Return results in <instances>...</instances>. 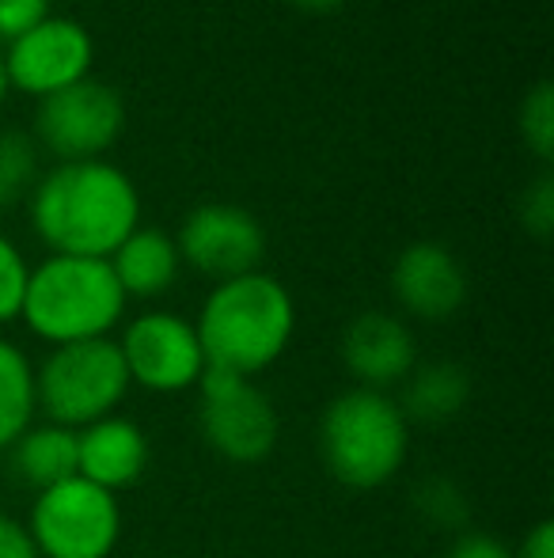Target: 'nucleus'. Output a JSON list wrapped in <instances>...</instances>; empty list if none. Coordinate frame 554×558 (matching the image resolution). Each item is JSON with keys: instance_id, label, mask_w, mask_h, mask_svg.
<instances>
[{"instance_id": "nucleus-1", "label": "nucleus", "mask_w": 554, "mask_h": 558, "mask_svg": "<svg viewBox=\"0 0 554 558\" xmlns=\"http://www.w3.org/2000/svg\"><path fill=\"white\" fill-rule=\"evenodd\" d=\"M30 225L53 255L111 258L140 228L134 179L111 160H73L42 171L27 198Z\"/></svg>"}, {"instance_id": "nucleus-2", "label": "nucleus", "mask_w": 554, "mask_h": 558, "mask_svg": "<svg viewBox=\"0 0 554 558\" xmlns=\"http://www.w3.org/2000/svg\"><path fill=\"white\" fill-rule=\"evenodd\" d=\"M194 331H198L206 365L229 368V373L255 380L293 342V293L274 274L262 270L217 281L209 289L206 304H201L198 319H194Z\"/></svg>"}, {"instance_id": "nucleus-3", "label": "nucleus", "mask_w": 554, "mask_h": 558, "mask_svg": "<svg viewBox=\"0 0 554 558\" xmlns=\"http://www.w3.org/2000/svg\"><path fill=\"white\" fill-rule=\"evenodd\" d=\"M126 293L107 258L50 255L30 266L20 319L42 342L69 345L111 338L126 316Z\"/></svg>"}, {"instance_id": "nucleus-4", "label": "nucleus", "mask_w": 554, "mask_h": 558, "mask_svg": "<svg viewBox=\"0 0 554 558\" xmlns=\"http://www.w3.org/2000/svg\"><path fill=\"white\" fill-rule=\"evenodd\" d=\"M410 452V422L387 391L349 388L327 403L319 418V456L346 490H380L403 471Z\"/></svg>"}, {"instance_id": "nucleus-5", "label": "nucleus", "mask_w": 554, "mask_h": 558, "mask_svg": "<svg viewBox=\"0 0 554 558\" xmlns=\"http://www.w3.org/2000/svg\"><path fill=\"white\" fill-rule=\"evenodd\" d=\"M130 391V373L114 338L53 345L35 368V403L46 422L84 429L119 414Z\"/></svg>"}, {"instance_id": "nucleus-6", "label": "nucleus", "mask_w": 554, "mask_h": 558, "mask_svg": "<svg viewBox=\"0 0 554 558\" xmlns=\"http://www.w3.org/2000/svg\"><path fill=\"white\" fill-rule=\"evenodd\" d=\"M27 532L42 558H111L122 539L119 494L73 475L35 494Z\"/></svg>"}, {"instance_id": "nucleus-7", "label": "nucleus", "mask_w": 554, "mask_h": 558, "mask_svg": "<svg viewBox=\"0 0 554 558\" xmlns=\"http://www.w3.org/2000/svg\"><path fill=\"white\" fill-rule=\"evenodd\" d=\"M198 426L206 445L236 468L262 463L278 445L281 418L270 396L247 376L209 365L198 380Z\"/></svg>"}, {"instance_id": "nucleus-8", "label": "nucleus", "mask_w": 554, "mask_h": 558, "mask_svg": "<svg viewBox=\"0 0 554 558\" xmlns=\"http://www.w3.org/2000/svg\"><path fill=\"white\" fill-rule=\"evenodd\" d=\"M126 130V104L111 84L88 81L38 99L35 145L53 153L61 163L73 160H107Z\"/></svg>"}, {"instance_id": "nucleus-9", "label": "nucleus", "mask_w": 554, "mask_h": 558, "mask_svg": "<svg viewBox=\"0 0 554 558\" xmlns=\"http://www.w3.org/2000/svg\"><path fill=\"white\" fill-rule=\"evenodd\" d=\"M0 58H4L8 88L23 92L30 99H46L88 81L91 61H96V43H91L88 27L81 20L50 12L27 35L0 46Z\"/></svg>"}, {"instance_id": "nucleus-10", "label": "nucleus", "mask_w": 554, "mask_h": 558, "mask_svg": "<svg viewBox=\"0 0 554 558\" xmlns=\"http://www.w3.org/2000/svg\"><path fill=\"white\" fill-rule=\"evenodd\" d=\"M119 350L126 361L130 384H140L145 391H160V396L198 388L201 373L209 368L194 324L175 312L134 316L119 338Z\"/></svg>"}, {"instance_id": "nucleus-11", "label": "nucleus", "mask_w": 554, "mask_h": 558, "mask_svg": "<svg viewBox=\"0 0 554 558\" xmlns=\"http://www.w3.org/2000/svg\"><path fill=\"white\" fill-rule=\"evenodd\" d=\"M175 247L183 266L206 274L213 281H229L251 274L267 258V232L259 217L232 202H206L183 217L175 232Z\"/></svg>"}, {"instance_id": "nucleus-12", "label": "nucleus", "mask_w": 554, "mask_h": 558, "mask_svg": "<svg viewBox=\"0 0 554 558\" xmlns=\"http://www.w3.org/2000/svg\"><path fill=\"white\" fill-rule=\"evenodd\" d=\"M392 296L407 316L444 324L467 304V270L444 243L418 240L395 255Z\"/></svg>"}, {"instance_id": "nucleus-13", "label": "nucleus", "mask_w": 554, "mask_h": 558, "mask_svg": "<svg viewBox=\"0 0 554 558\" xmlns=\"http://www.w3.org/2000/svg\"><path fill=\"white\" fill-rule=\"evenodd\" d=\"M342 365L349 368L357 388H395L418 365L415 331L395 312H361L342 331Z\"/></svg>"}, {"instance_id": "nucleus-14", "label": "nucleus", "mask_w": 554, "mask_h": 558, "mask_svg": "<svg viewBox=\"0 0 554 558\" xmlns=\"http://www.w3.org/2000/svg\"><path fill=\"white\" fill-rule=\"evenodd\" d=\"M148 468V437L134 418H99L76 429V475L122 494L145 475Z\"/></svg>"}, {"instance_id": "nucleus-15", "label": "nucleus", "mask_w": 554, "mask_h": 558, "mask_svg": "<svg viewBox=\"0 0 554 558\" xmlns=\"http://www.w3.org/2000/svg\"><path fill=\"white\" fill-rule=\"evenodd\" d=\"M119 278L126 301H152V296H163L171 286L178 281V270H183V258H178L175 235L160 232V228H134L126 240L114 247V255L107 258Z\"/></svg>"}, {"instance_id": "nucleus-16", "label": "nucleus", "mask_w": 554, "mask_h": 558, "mask_svg": "<svg viewBox=\"0 0 554 558\" xmlns=\"http://www.w3.org/2000/svg\"><path fill=\"white\" fill-rule=\"evenodd\" d=\"M8 463L27 490H50V486L76 475V429L53 426V422H30L8 448Z\"/></svg>"}, {"instance_id": "nucleus-17", "label": "nucleus", "mask_w": 554, "mask_h": 558, "mask_svg": "<svg viewBox=\"0 0 554 558\" xmlns=\"http://www.w3.org/2000/svg\"><path fill=\"white\" fill-rule=\"evenodd\" d=\"M471 396V380L467 368L456 361H429V365H415V373L403 380V399H395L407 422H421V426H441L452 422L467 407Z\"/></svg>"}, {"instance_id": "nucleus-18", "label": "nucleus", "mask_w": 554, "mask_h": 558, "mask_svg": "<svg viewBox=\"0 0 554 558\" xmlns=\"http://www.w3.org/2000/svg\"><path fill=\"white\" fill-rule=\"evenodd\" d=\"M35 365L15 342L0 338V452L35 422Z\"/></svg>"}, {"instance_id": "nucleus-19", "label": "nucleus", "mask_w": 554, "mask_h": 558, "mask_svg": "<svg viewBox=\"0 0 554 558\" xmlns=\"http://www.w3.org/2000/svg\"><path fill=\"white\" fill-rule=\"evenodd\" d=\"M38 179H42V168H38L35 137L20 130L0 133V209L23 206Z\"/></svg>"}, {"instance_id": "nucleus-20", "label": "nucleus", "mask_w": 554, "mask_h": 558, "mask_svg": "<svg viewBox=\"0 0 554 558\" xmlns=\"http://www.w3.org/2000/svg\"><path fill=\"white\" fill-rule=\"evenodd\" d=\"M520 137L535 160L547 163L554 156V92L547 81H540L520 104Z\"/></svg>"}, {"instance_id": "nucleus-21", "label": "nucleus", "mask_w": 554, "mask_h": 558, "mask_svg": "<svg viewBox=\"0 0 554 558\" xmlns=\"http://www.w3.org/2000/svg\"><path fill=\"white\" fill-rule=\"evenodd\" d=\"M27 278H30V266H27V258H23V251L0 232V327L20 319Z\"/></svg>"}, {"instance_id": "nucleus-22", "label": "nucleus", "mask_w": 554, "mask_h": 558, "mask_svg": "<svg viewBox=\"0 0 554 558\" xmlns=\"http://www.w3.org/2000/svg\"><path fill=\"white\" fill-rule=\"evenodd\" d=\"M418 509L436 529H464L467 524V498L448 478H429L418 490Z\"/></svg>"}, {"instance_id": "nucleus-23", "label": "nucleus", "mask_w": 554, "mask_h": 558, "mask_svg": "<svg viewBox=\"0 0 554 558\" xmlns=\"http://www.w3.org/2000/svg\"><path fill=\"white\" fill-rule=\"evenodd\" d=\"M520 225L535 235V240H547L554 228V179L543 171L535 175V183L520 194Z\"/></svg>"}, {"instance_id": "nucleus-24", "label": "nucleus", "mask_w": 554, "mask_h": 558, "mask_svg": "<svg viewBox=\"0 0 554 558\" xmlns=\"http://www.w3.org/2000/svg\"><path fill=\"white\" fill-rule=\"evenodd\" d=\"M50 15V0H0V46L15 43Z\"/></svg>"}, {"instance_id": "nucleus-25", "label": "nucleus", "mask_w": 554, "mask_h": 558, "mask_svg": "<svg viewBox=\"0 0 554 558\" xmlns=\"http://www.w3.org/2000/svg\"><path fill=\"white\" fill-rule=\"evenodd\" d=\"M444 558H513V547L490 532H459Z\"/></svg>"}, {"instance_id": "nucleus-26", "label": "nucleus", "mask_w": 554, "mask_h": 558, "mask_svg": "<svg viewBox=\"0 0 554 558\" xmlns=\"http://www.w3.org/2000/svg\"><path fill=\"white\" fill-rule=\"evenodd\" d=\"M0 558H42L35 539H30L27 524L8 513H0Z\"/></svg>"}, {"instance_id": "nucleus-27", "label": "nucleus", "mask_w": 554, "mask_h": 558, "mask_svg": "<svg viewBox=\"0 0 554 558\" xmlns=\"http://www.w3.org/2000/svg\"><path fill=\"white\" fill-rule=\"evenodd\" d=\"M513 558H554V524L551 521L535 524L525 536V544L513 551Z\"/></svg>"}, {"instance_id": "nucleus-28", "label": "nucleus", "mask_w": 554, "mask_h": 558, "mask_svg": "<svg viewBox=\"0 0 554 558\" xmlns=\"http://www.w3.org/2000/svg\"><path fill=\"white\" fill-rule=\"evenodd\" d=\"M285 4L300 8V12H311V15H327V12H338L346 0H285Z\"/></svg>"}, {"instance_id": "nucleus-29", "label": "nucleus", "mask_w": 554, "mask_h": 558, "mask_svg": "<svg viewBox=\"0 0 554 558\" xmlns=\"http://www.w3.org/2000/svg\"><path fill=\"white\" fill-rule=\"evenodd\" d=\"M8 99V81H4V58H0V107H4Z\"/></svg>"}]
</instances>
